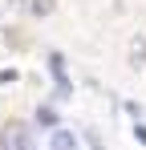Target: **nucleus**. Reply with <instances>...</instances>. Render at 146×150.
I'll list each match as a JSON object with an SVG mask.
<instances>
[{
	"instance_id": "f257e3e1",
	"label": "nucleus",
	"mask_w": 146,
	"mask_h": 150,
	"mask_svg": "<svg viewBox=\"0 0 146 150\" xmlns=\"http://www.w3.org/2000/svg\"><path fill=\"white\" fill-rule=\"evenodd\" d=\"M130 69L134 73L146 69V33H134V41H130Z\"/></svg>"
},
{
	"instance_id": "f03ea898",
	"label": "nucleus",
	"mask_w": 146,
	"mask_h": 150,
	"mask_svg": "<svg viewBox=\"0 0 146 150\" xmlns=\"http://www.w3.org/2000/svg\"><path fill=\"white\" fill-rule=\"evenodd\" d=\"M53 150H77V138H73V130H53Z\"/></svg>"
},
{
	"instance_id": "7ed1b4c3",
	"label": "nucleus",
	"mask_w": 146,
	"mask_h": 150,
	"mask_svg": "<svg viewBox=\"0 0 146 150\" xmlns=\"http://www.w3.org/2000/svg\"><path fill=\"white\" fill-rule=\"evenodd\" d=\"M12 150H33V146H28V130H24V126H12Z\"/></svg>"
},
{
	"instance_id": "20e7f679",
	"label": "nucleus",
	"mask_w": 146,
	"mask_h": 150,
	"mask_svg": "<svg viewBox=\"0 0 146 150\" xmlns=\"http://www.w3.org/2000/svg\"><path fill=\"white\" fill-rule=\"evenodd\" d=\"M134 134H138V142L146 146V126H134Z\"/></svg>"
},
{
	"instance_id": "39448f33",
	"label": "nucleus",
	"mask_w": 146,
	"mask_h": 150,
	"mask_svg": "<svg viewBox=\"0 0 146 150\" xmlns=\"http://www.w3.org/2000/svg\"><path fill=\"white\" fill-rule=\"evenodd\" d=\"M0 150H8V142H4V138H0Z\"/></svg>"
}]
</instances>
